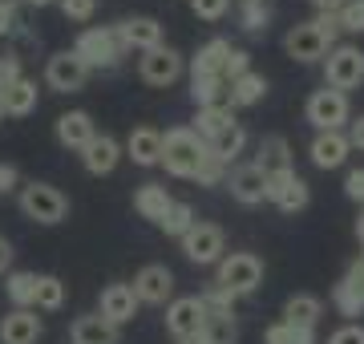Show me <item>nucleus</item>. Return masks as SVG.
Returning a JSON list of instances; mask_svg holds the SVG:
<instances>
[{"mask_svg": "<svg viewBox=\"0 0 364 344\" xmlns=\"http://www.w3.org/2000/svg\"><path fill=\"white\" fill-rule=\"evenodd\" d=\"M340 28H344V33H364V0H348V4H344Z\"/></svg>", "mask_w": 364, "mask_h": 344, "instance_id": "obj_40", "label": "nucleus"}, {"mask_svg": "<svg viewBox=\"0 0 364 344\" xmlns=\"http://www.w3.org/2000/svg\"><path fill=\"white\" fill-rule=\"evenodd\" d=\"M312 162L320 166V171H336V166H344L352 154V134L344 130H328V134H316L312 138Z\"/></svg>", "mask_w": 364, "mask_h": 344, "instance_id": "obj_13", "label": "nucleus"}, {"mask_svg": "<svg viewBox=\"0 0 364 344\" xmlns=\"http://www.w3.org/2000/svg\"><path fill=\"white\" fill-rule=\"evenodd\" d=\"M267 4H263V0H251V4H243V13H239V21H243V28H247V33H263V28H267Z\"/></svg>", "mask_w": 364, "mask_h": 344, "instance_id": "obj_38", "label": "nucleus"}, {"mask_svg": "<svg viewBox=\"0 0 364 344\" xmlns=\"http://www.w3.org/2000/svg\"><path fill=\"white\" fill-rule=\"evenodd\" d=\"M117 37H122L126 49H142V53L162 49V25H158L154 16H130V21H122Z\"/></svg>", "mask_w": 364, "mask_h": 344, "instance_id": "obj_17", "label": "nucleus"}, {"mask_svg": "<svg viewBox=\"0 0 364 344\" xmlns=\"http://www.w3.org/2000/svg\"><path fill=\"white\" fill-rule=\"evenodd\" d=\"M13 25H16L13 4H9V0H0V37H4V33H13Z\"/></svg>", "mask_w": 364, "mask_h": 344, "instance_id": "obj_51", "label": "nucleus"}, {"mask_svg": "<svg viewBox=\"0 0 364 344\" xmlns=\"http://www.w3.org/2000/svg\"><path fill=\"white\" fill-rule=\"evenodd\" d=\"M308 122H312L320 134L344 130V122H348V93L332 90V85L316 90L312 97H308Z\"/></svg>", "mask_w": 364, "mask_h": 344, "instance_id": "obj_7", "label": "nucleus"}, {"mask_svg": "<svg viewBox=\"0 0 364 344\" xmlns=\"http://www.w3.org/2000/svg\"><path fill=\"white\" fill-rule=\"evenodd\" d=\"M138 73H142L146 85H174L182 77V57L174 49H166V45L162 49H150L138 61Z\"/></svg>", "mask_w": 364, "mask_h": 344, "instance_id": "obj_11", "label": "nucleus"}, {"mask_svg": "<svg viewBox=\"0 0 364 344\" xmlns=\"http://www.w3.org/2000/svg\"><path fill=\"white\" fill-rule=\"evenodd\" d=\"M25 4H37V9H41V4H53V0H25Z\"/></svg>", "mask_w": 364, "mask_h": 344, "instance_id": "obj_57", "label": "nucleus"}, {"mask_svg": "<svg viewBox=\"0 0 364 344\" xmlns=\"http://www.w3.org/2000/svg\"><path fill=\"white\" fill-rule=\"evenodd\" d=\"M73 344H117V324L97 312V316H77L73 320Z\"/></svg>", "mask_w": 364, "mask_h": 344, "instance_id": "obj_26", "label": "nucleus"}, {"mask_svg": "<svg viewBox=\"0 0 364 344\" xmlns=\"http://www.w3.org/2000/svg\"><path fill=\"white\" fill-rule=\"evenodd\" d=\"M320 316H324V304H320V296H308V291H299L284 304V320L296 328H316Z\"/></svg>", "mask_w": 364, "mask_h": 344, "instance_id": "obj_27", "label": "nucleus"}, {"mask_svg": "<svg viewBox=\"0 0 364 344\" xmlns=\"http://www.w3.org/2000/svg\"><path fill=\"white\" fill-rule=\"evenodd\" d=\"M340 284H344L352 296H360V300H364V255L348 267V272H344V279H340Z\"/></svg>", "mask_w": 364, "mask_h": 344, "instance_id": "obj_45", "label": "nucleus"}, {"mask_svg": "<svg viewBox=\"0 0 364 344\" xmlns=\"http://www.w3.org/2000/svg\"><path fill=\"white\" fill-rule=\"evenodd\" d=\"M324 77H328V85L340 90V93L356 90L364 81V53L356 45H336V49L324 57Z\"/></svg>", "mask_w": 364, "mask_h": 344, "instance_id": "obj_6", "label": "nucleus"}, {"mask_svg": "<svg viewBox=\"0 0 364 344\" xmlns=\"http://www.w3.org/2000/svg\"><path fill=\"white\" fill-rule=\"evenodd\" d=\"M344 195L364 207V166H360V171H348V178H344Z\"/></svg>", "mask_w": 364, "mask_h": 344, "instance_id": "obj_48", "label": "nucleus"}, {"mask_svg": "<svg viewBox=\"0 0 364 344\" xmlns=\"http://www.w3.org/2000/svg\"><path fill=\"white\" fill-rule=\"evenodd\" d=\"M93 9H97V0H61V13L69 21H90Z\"/></svg>", "mask_w": 364, "mask_h": 344, "instance_id": "obj_44", "label": "nucleus"}, {"mask_svg": "<svg viewBox=\"0 0 364 344\" xmlns=\"http://www.w3.org/2000/svg\"><path fill=\"white\" fill-rule=\"evenodd\" d=\"M312 25L320 28V33H324V41H328V45H332V41H336L340 33H344V28H340V16H328V13H320V16L312 21Z\"/></svg>", "mask_w": 364, "mask_h": 344, "instance_id": "obj_49", "label": "nucleus"}, {"mask_svg": "<svg viewBox=\"0 0 364 344\" xmlns=\"http://www.w3.org/2000/svg\"><path fill=\"white\" fill-rule=\"evenodd\" d=\"M182 252L186 259L198 267H210V264H223L227 255H223V227L215 223H195L186 235H182Z\"/></svg>", "mask_w": 364, "mask_h": 344, "instance_id": "obj_8", "label": "nucleus"}, {"mask_svg": "<svg viewBox=\"0 0 364 344\" xmlns=\"http://www.w3.org/2000/svg\"><path fill=\"white\" fill-rule=\"evenodd\" d=\"M170 207H174V199L166 195V186H158V183L138 186V195H134V211L142 215V219H150V223H158V227H162Z\"/></svg>", "mask_w": 364, "mask_h": 344, "instance_id": "obj_25", "label": "nucleus"}, {"mask_svg": "<svg viewBox=\"0 0 364 344\" xmlns=\"http://www.w3.org/2000/svg\"><path fill=\"white\" fill-rule=\"evenodd\" d=\"M207 146H210V154H215V158L235 162L239 154H243V146H247V130H243V126L235 122V126H227V130H223L219 138H210Z\"/></svg>", "mask_w": 364, "mask_h": 344, "instance_id": "obj_29", "label": "nucleus"}, {"mask_svg": "<svg viewBox=\"0 0 364 344\" xmlns=\"http://www.w3.org/2000/svg\"><path fill=\"white\" fill-rule=\"evenodd\" d=\"M13 264V247H9V243H4V239H0V272H4V267Z\"/></svg>", "mask_w": 364, "mask_h": 344, "instance_id": "obj_54", "label": "nucleus"}, {"mask_svg": "<svg viewBox=\"0 0 364 344\" xmlns=\"http://www.w3.org/2000/svg\"><path fill=\"white\" fill-rule=\"evenodd\" d=\"M41 336V316L33 308H13L0 320V340L4 344H37Z\"/></svg>", "mask_w": 364, "mask_h": 344, "instance_id": "obj_19", "label": "nucleus"}, {"mask_svg": "<svg viewBox=\"0 0 364 344\" xmlns=\"http://www.w3.org/2000/svg\"><path fill=\"white\" fill-rule=\"evenodd\" d=\"M195 223H198V219H195V211H191V203H178V199H174V207H170L166 219H162V231H166V235H174V239H182Z\"/></svg>", "mask_w": 364, "mask_h": 344, "instance_id": "obj_34", "label": "nucleus"}, {"mask_svg": "<svg viewBox=\"0 0 364 344\" xmlns=\"http://www.w3.org/2000/svg\"><path fill=\"white\" fill-rule=\"evenodd\" d=\"M352 146H360V150H364V114L352 122Z\"/></svg>", "mask_w": 364, "mask_h": 344, "instance_id": "obj_53", "label": "nucleus"}, {"mask_svg": "<svg viewBox=\"0 0 364 344\" xmlns=\"http://www.w3.org/2000/svg\"><path fill=\"white\" fill-rule=\"evenodd\" d=\"M37 279L33 272H13V276L4 279V291H9V300H13L16 308H33L37 304Z\"/></svg>", "mask_w": 364, "mask_h": 344, "instance_id": "obj_30", "label": "nucleus"}, {"mask_svg": "<svg viewBox=\"0 0 364 344\" xmlns=\"http://www.w3.org/2000/svg\"><path fill=\"white\" fill-rule=\"evenodd\" d=\"M191 9H195L198 21H223L227 9H231V0H191Z\"/></svg>", "mask_w": 364, "mask_h": 344, "instance_id": "obj_41", "label": "nucleus"}, {"mask_svg": "<svg viewBox=\"0 0 364 344\" xmlns=\"http://www.w3.org/2000/svg\"><path fill=\"white\" fill-rule=\"evenodd\" d=\"M207 304H203V296H178V300H170L166 304V328L174 340H191V336H198V332L207 328Z\"/></svg>", "mask_w": 364, "mask_h": 344, "instance_id": "obj_4", "label": "nucleus"}, {"mask_svg": "<svg viewBox=\"0 0 364 344\" xmlns=\"http://www.w3.org/2000/svg\"><path fill=\"white\" fill-rule=\"evenodd\" d=\"M243 73H251V53L247 49H235L231 61H227V81H239Z\"/></svg>", "mask_w": 364, "mask_h": 344, "instance_id": "obj_46", "label": "nucleus"}, {"mask_svg": "<svg viewBox=\"0 0 364 344\" xmlns=\"http://www.w3.org/2000/svg\"><path fill=\"white\" fill-rule=\"evenodd\" d=\"M255 166H263L267 178H279V174H291V146H287L284 134H272L259 142V154H255Z\"/></svg>", "mask_w": 364, "mask_h": 344, "instance_id": "obj_21", "label": "nucleus"}, {"mask_svg": "<svg viewBox=\"0 0 364 344\" xmlns=\"http://www.w3.org/2000/svg\"><path fill=\"white\" fill-rule=\"evenodd\" d=\"M21 211H25L33 223L53 227L69 215V199L49 183H28V186H21Z\"/></svg>", "mask_w": 364, "mask_h": 344, "instance_id": "obj_3", "label": "nucleus"}, {"mask_svg": "<svg viewBox=\"0 0 364 344\" xmlns=\"http://www.w3.org/2000/svg\"><path fill=\"white\" fill-rule=\"evenodd\" d=\"M267 203H275V207H279V211H287V215L304 211V207H308V183H304L296 171L279 174V178H272V183H267Z\"/></svg>", "mask_w": 364, "mask_h": 344, "instance_id": "obj_15", "label": "nucleus"}, {"mask_svg": "<svg viewBox=\"0 0 364 344\" xmlns=\"http://www.w3.org/2000/svg\"><path fill=\"white\" fill-rule=\"evenodd\" d=\"M138 304H142V300H138L134 284H109V288L102 291V316L109 320V324H126V320H134V308Z\"/></svg>", "mask_w": 364, "mask_h": 344, "instance_id": "obj_20", "label": "nucleus"}, {"mask_svg": "<svg viewBox=\"0 0 364 344\" xmlns=\"http://www.w3.org/2000/svg\"><path fill=\"white\" fill-rule=\"evenodd\" d=\"M61 304H65V284H61L57 276H41L37 279V308L57 312Z\"/></svg>", "mask_w": 364, "mask_h": 344, "instance_id": "obj_35", "label": "nucleus"}, {"mask_svg": "<svg viewBox=\"0 0 364 344\" xmlns=\"http://www.w3.org/2000/svg\"><path fill=\"white\" fill-rule=\"evenodd\" d=\"M90 77V65L77 57V49H65V53H53L49 65H45V81H49L53 90L61 93H77Z\"/></svg>", "mask_w": 364, "mask_h": 344, "instance_id": "obj_9", "label": "nucleus"}, {"mask_svg": "<svg viewBox=\"0 0 364 344\" xmlns=\"http://www.w3.org/2000/svg\"><path fill=\"white\" fill-rule=\"evenodd\" d=\"M203 304H207L210 316H235L231 308H235V296L227 288H219V284H210L207 291H203Z\"/></svg>", "mask_w": 364, "mask_h": 344, "instance_id": "obj_37", "label": "nucleus"}, {"mask_svg": "<svg viewBox=\"0 0 364 344\" xmlns=\"http://www.w3.org/2000/svg\"><path fill=\"white\" fill-rule=\"evenodd\" d=\"M182 344H207V328L198 332V336H191V340H182Z\"/></svg>", "mask_w": 364, "mask_h": 344, "instance_id": "obj_56", "label": "nucleus"}, {"mask_svg": "<svg viewBox=\"0 0 364 344\" xmlns=\"http://www.w3.org/2000/svg\"><path fill=\"white\" fill-rule=\"evenodd\" d=\"M231 93H235V106H259L263 97H267V77L243 73L239 81H231Z\"/></svg>", "mask_w": 364, "mask_h": 344, "instance_id": "obj_31", "label": "nucleus"}, {"mask_svg": "<svg viewBox=\"0 0 364 344\" xmlns=\"http://www.w3.org/2000/svg\"><path fill=\"white\" fill-rule=\"evenodd\" d=\"M263 344H316V336H312V328H296V324L279 320V324H272L263 332Z\"/></svg>", "mask_w": 364, "mask_h": 344, "instance_id": "obj_33", "label": "nucleus"}, {"mask_svg": "<svg viewBox=\"0 0 364 344\" xmlns=\"http://www.w3.org/2000/svg\"><path fill=\"white\" fill-rule=\"evenodd\" d=\"M117 158H122V146H117V138H109V134H97V138L81 150V162H85L90 174H109L117 166Z\"/></svg>", "mask_w": 364, "mask_h": 344, "instance_id": "obj_23", "label": "nucleus"}, {"mask_svg": "<svg viewBox=\"0 0 364 344\" xmlns=\"http://www.w3.org/2000/svg\"><path fill=\"white\" fill-rule=\"evenodd\" d=\"M231 41H223V37H215V41H207L203 49L195 53V61H191V81H198V77H227V61H231Z\"/></svg>", "mask_w": 364, "mask_h": 344, "instance_id": "obj_16", "label": "nucleus"}, {"mask_svg": "<svg viewBox=\"0 0 364 344\" xmlns=\"http://www.w3.org/2000/svg\"><path fill=\"white\" fill-rule=\"evenodd\" d=\"M73 49H77V57L90 69H109V65H117V57H122L126 45L117 37V28H85Z\"/></svg>", "mask_w": 364, "mask_h": 344, "instance_id": "obj_5", "label": "nucleus"}, {"mask_svg": "<svg viewBox=\"0 0 364 344\" xmlns=\"http://www.w3.org/2000/svg\"><path fill=\"white\" fill-rule=\"evenodd\" d=\"M162 146H166V134L150 130V126H138V130L130 134L126 150H130V158L138 162V166H158V162H162Z\"/></svg>", "mask_w": 364, "mask_h": 344, "instance_id": "obj_24", "label": "nucleus"}, {"mask_svg": "<svg viewBox=\"0 0 364 344\" xmlns=\"http://www.w3.org/2000/svg\"><path fill=\"white\" fill-rule=\"evenodd\" d=\"M21 77H25V73H21V61H16V57H0V93L13 90Z\"/></svg>", "mask_w": 364, "mask_h": 344, "instance_id": "obj_43", "label": "nucleus"}, {"mask_svg": "<svg viewBox=\"0 0 364 344\" xmlns=\"http://www.w3.org/2000/svg\"><path fill=\"white\" fill-rule=\"evenodd\" d=\"M191 97H195L198 109H231L235 106V93L227 77H198L191 81Z\"/></svg>", "mask_w": 364, "mask_h": 344, "instance_id": "obj_22", "label": "nucleus"}, {"mask_svg": "<svg viewBox=\"0 0 364 344\" xmlns=\"http://www.w3.org/2000/svg\"><path fill=\"white\" fill-rule=\"evenodd\" d=\"M332 304H336L344 316H360V312H364V300H360V296H352L344 284H336V288H332Z\"/></svg>", "mask_w": 364, "mask_h": 344, "instance_id": "obj_39", "label": "nucleus"}, {"mask_svg": "<svg viewBox=\"0 0 364 344\" xmlns=\"http://www.w3.org/2000/svg\"><path fill=\"white\" fill-rule=\"evenodd\" d=\"M207 154H210V146H207L203 134H195V126H174V130H166L162 166H166L174 178H198Z\"/></svg>", "mask_w": 364, "mask_h": 344, "instance_id": "obj_1", "label": "nucleus"}, {"mask_svg": "<svg viewBox=\"0 0 364 344\" xmlns=\"http://www.w3.org/2000/svg\"><path fill=\"white\" fill-rule=\"evenodd\" d=\"M134 291L142 304H170L174 300V276H170L166 264H146L138 276H134Z\"/></svg>", "mask_w": 364, "mask_h": 344, "instance_id": "obj_10", "label": "nucleus"}, {"mask_svg": "<svg viewBox=\"0 0 364 344\" xmlns=\"http://www.w3.org/2000/svg\"><path fill=\"white\" fill-rule=\"evenodd\" d=\"M227 126H235V118H231V109H198L195 114V134H203V138H219Z\"/></svg>", "mask_w": 364, "mask_h": 344, "instance_id": "obj_32", "label": "nucleus"}, {"mask_svg": "<svg viewBox=\"0 0 364 344\" xmlns=\"http://www.w3.org/2000/svg\"><path fill=\"white\" fill-rule=\"evenodd\" d=\"M239 4H251V0H239Z\"/></svg>", "mask_w": 364, "mask_h": 344, "instance_id": "obj_59", "label": "nucleus"}, {"mask_svg": "<svg viewBox=\"0 0 364 344\" xmlns=\"http://www.w3.org/2000/svg\"><path fill=\"white\" fill-rule=\"evenodd\" d=\"M356 235H360V247H364V211H360V219H356ZM364 255V252H360Z\"/></svg>", "mask_w": 364, "mask_h": 344, "instance_id": "obj_55", "label": "nucleus"}, {"mask_svg": "<svg viewBox=\"0 0 364 344\" xmlns=\"http://www.w3.org/2000/svg\"><path fill=\"white\" fill-rule=\"evenodd\" d=\"M33 109H37V81L21 77L13 90H4V114L9 118H25Z\"/></svg>", "mask_w": 364, "mask_h": 344, "instance_id": "obj_28", "label": "nucleus"}, {"mask_svg": "<svg viewBox=\"0 0 364 344\" xmlns=\"http://www.w3.org/2000/svg\"><path fill=\"white\" fill-rule=\"evenodd\" d=\"M93 138H97V130H93V118L85 114V109H69V114L57 118V142L61 146H69V150H85Z\"/></svg>", "mask_w": 364, "mask_h": 344, "instance_id": "obj_18", "label": "nucleus"}, {"mask_svg": "<svg viewBox=\"0 0 364 344\" xmlns=\"http://www.w3.org/2000/svg\"><path fill=\"white\" fill-rule=\"evenodd\" d=\"M0 118H4V93H0Z\"/></svg>", "mask_w": 364, "mask_h": 344, "instance_id": "obj_58", "label": "nucleus"}, {"mask_svg": "<svg viewBox=\"0 0 364 344\" xmlns=\"http://www.w3.org/2000/svg\"><path fill=\"white\" fill-rule=\"evenodd\" d=\"M312 4H316V13L340 16V13H344V4H348V0H312Z\"/></svg>", "mask_w": 364, "mask_h": 344, "instance_id": "obj_52", "label": "nucleus"}, {"mask_svg": "<svg viewBox=\"0 0 364 344\" xmlns=\"http://www.w3.org/2000/svg\"><path fill=\"white\" fill-rule=\"evenodd\" d=\"M223 174H227V162L215 158V154H207V162H203V171H198L195 183L198 186H215V183H223Z\"/></svg>", "mask_w": 364, "mask_h": 344, "instance_id": "obj_42", "label": "nucleus"}, {"mask_svg": "<svg viewBox=\"0 0 364 344\" xmlns=\"http://www.w3.org/2000/svg\"><path fill=\"white\" fill-rule=\"evenodd\" d=\"M16 186V166L13 162H0V195H9Z\"/></svg>", "mask_w": 364, "mask_h": 344, "instance_id": "obj_50", "label": "nucleus"}, {"mask_svg": "<svg viewBox=\"0 0 364 344\" xmlns=\"http://www.w3.org/2000/svg\"><path fill=\"white\" fill-rule=\"evenodd\" d=\"M328 344H364V328L360 324H344V328H336L332 336H328Z\"/></svg>", "mask_w": 364, "mask_h": 344, "instance_id": "obj_47", "label": "nucleus"}, {"mask_svg": "<svg viewBox=\"0 0 364 344\" xmlns=\"http://www.w3.org/2000/svg\"><path fill=\"white\" fill-rule=\"evenodd\" d=\"M235 340H239L235 316H210L207 320V344H235Z\"/></svg>", "mask_w": 364, "mask_h": 344, "instance_id": "obj_36", "label": "nucleus"}, {"mask_svg": "<svg viewBox=\"0 0 364 344\" xmlns=\"http://www.w3.org/2000/svg\"><path fill=\"white\" fill-rule=\"evenodd\" d=\"M219 288H227L239 300V296H251V291L263 284V259L251 252H231L227 259L219 264V276H215Z\"/></svg>", "mask_w": 364, "mask_h": 344, "instance_id": "obj_2", "label": "nucleus"}, {"mask_svg": "<svg viewBox=\"0 0 364 344\" xmlns=\"http://www.w3.org/2000/svg\"><path fill=\"white\" fill-rule=\"evenodd\" d=\"M267 174H263V166H255V162H247V166H235L231 178H227V186H231V195L243 207H255V203L267 199Z\"/></svg>", "mask_w": 364, "mask_h": 344, "instance_id": "obj_14", "label": "nucleus"}, {"mask_svg": "<svg viewBox=\"0 0 364 344\" xmlns=\"http://www.w3.org/2000/svg\"><path fill=\"white\" fill-rule=\"evenodd\" d=\"M284 49H287V57H291V61H304V65H308V61H320L324 53H332V45L324 41V33H320L312 21L291 28V33L284 37Z\"/></svg>", "mask_w": 364, "mask_h": 344, "instance_id": "obj_12", "label": "nucleus"}]
</instances>
